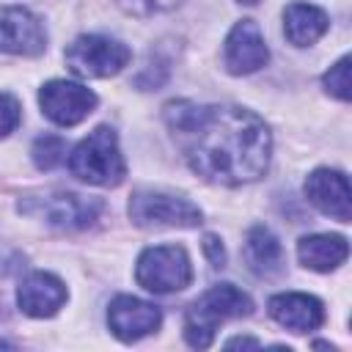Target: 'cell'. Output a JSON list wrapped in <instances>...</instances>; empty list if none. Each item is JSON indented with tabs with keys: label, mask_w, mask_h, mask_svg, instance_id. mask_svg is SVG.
Instances as JSON below:
<instances>
[{
	"label": "cell",
	"mask_w": 352,
	"mask_h": 352,
	"mask_svg": "<svg viewBox=\"0 0 352 352\" xmlns=\"http://www.w3.org/2000/svg\"><path fill=\"white\" fill-rule=\"evenodd\" d=\"M22 121V107L16 102V96L11 94H0V138H8Z\"/></svg>",
	"instance_id": "cell-20"
},
{
	"label": "cell",
	"mask_w": 352,
	"mask_h": 352,
	"mask_svg": "<svg viewBox=\"0 0 352 352\" xmlns=\"http://www.w3.org/2000/svg\"><path fill=\"white\" fill-rule=\"evenodd\" d=\"M322 85H324V91H327L330 96H336V99H341V102H349V96H352V91H349V55L338 58V60L324 72Z\"/></svg>",
	"instance_id": "cell-19"
},
{
	"label": "cell",
	"mask_w": 352,
	"mask_h": 352,
	"mask_svg": "<svg viewBox=\"0 0 352 352\" xmlns=\"http://www.w3.org/2000/svg\"><path fill=\"white\" fill-rule=\"evenodd\" d=\"M107 324H110V333L118 341L132 344V341H140V338L160 330L162 311L154 302H146L140 297L118 294L107 305Z\"/></svg>",
	"instance_id": "cell-9"
},
{
	"label": "cell",
	"mask_w": 352,
	"mask_h": 352,
	"mask_svg": "<svg viewBox=\"0 0 352 352\" xmlns=\"http://www.w3.org/2000/svg\"><path fill=\"white\" fill-rule=\"evenodd\" d=\"M253 311V300L234 283H217L206 289L190 308L184 311V341L192 349H209L214 333L223 322L248 316Z\"/></svg>",
	"instance_id": "cell-2"
},
{
	"label": "cell",
	"mask_w": 352,
	"mask_h": 352,
	"mask_svg": "<svg viewBox=\"0 0 352 352\" xmlns=\"http://www.w3.org/2000/svg\"><path fill=\"white\" fill-rule=\"evenodd\" d=\"M126 212L140 228H195L204 220L201 209L190 198L162 190H135Z\"/></svg>",
	"instance_id": "cell-6"
},
{
	"label": "cell",
	"mask_w": 352,
	"mask_h": 352,
	"mask_svg": "<svg viewBox=\"0 0 352 352\" xmlns=\"http://www.w3.org/2000/svg\"><path fill=\"white\" fill-rule=\"evenodd\" d=\"M135 280L151 294H173L192 283V261L182 245H154L138 256Z\"/></svg>",
	"instance_id": "cell-5"
},
{
	"label": "cell",
	"mask_w": 352,
	"mask_h": 352,
	"mask_svg": "<svg viewBox=\"0 0 352 352\" xmlns=\"http://www.w3.org/2000/svg\"><path fill=\"white\" fill-rule=\"evenodd\" d=\"M16 209L28 217H36V220L52 226V228L80 231L99 220L102 201L80 195V192H69V190H44V192L22 195Z\"/></svg>",
	"instance_id": "cell-4"
},
{
	"label": "cell",
	"mask_w": 352,
	"mask_h": 352,
	"mask_svg": "<svg viewBox=\"0 0 352 352\" xmlns=\"http://www.w3.org/2000/svg\"><path fill=\"white\" fill-rule=\"evenodd\" d=\"M44 50H47V30L33 11L22 6L0 8V52L33 58L41 55Z\"/></svg>",
	"instance_id": "cell-10"
},
{
	"label": "cell",
	"mask_w": 352,
	"mask_h": 352,
	"mask_svg": "<svg viewBox=\"0 0 352 352\" xmlns=\"http://www.w3.org/2000/svg\"><path fill=\"white\" fill-rule=\"evenodd\" d=\"M118 6H121L126 14L151 16V14H162V11H170V8H176V6H182V0H118Z\"/></svg>",
	"instance_id": "cell-21"
},
{
	"label": "cell",
	"mask_w": 352,
	"mask_h": 352,
	"mask_svg": "<svg viewBox=\"0 0 352 352\" xmlns=\"http://www.w3.org/2000/svg\"><path fill=\"white\" fill-rule=\"evenodd\" d=\"M236 3H245V6H256L258 0H236Z\"/></svg>",
	"instance_id": "cell-24"
},
{
	"label": "cell",
	"mask_w": 352,
	"mask_h": 352,
	"mask_svg": "<svg viewBox=\"0 0 352 352\" xmlns=\"http://www.w3.org/2000/svg\"><path fill=\"white\" fill-rule=\"evenodd\" d=\"M305 198L327 217L338 223H349L352 217V192H349V179L346 173L336 168H316L308 173L302 184Z\"/></svg>",
	"instance_id": "cell-12"
},
{
	"label": "cell",
	"mask_w": 352,
	"mask_h": 352,
	"mask_svg": "<svg viewBox=\"0 0 352 352\" xmlns=\"http://www.w3.org/2000/svg\"><path fill=\"white\" fill-rule=\"evenodd\" d=\"M63 58H66V66L77 77L88 80V77H113V74H118L129 63L132 52L118 38L99 36V33H82L66 47Z\"/></svg>",
	"instance_id": "cell-7"
},
{
	"label": "cell",
	"mask_w": 352,
	"mask_h": 352,
	"mask_svg": "<svg viewBox=\"0 0 352 352\" xmlns=\"http://www.w3.org/2000/svg\"><path fill=\"white\" fill-rule=\"evenodd\" d=\"M96 94L74 80H50L38 91L41 113L58 126H74L88 118L96 107Z\"/></svg>",
	"instance_id": "cell-8"
},
{
	"label": "cell",
	"mask_w": 352,
	"mask_h": 352,
	"mask_svg": "<svg viewBox=\"0 0 352 352\" xmlns=\"http://www.w3.org/2000/svg\"><path fill=\"white\" fill-rule=\"evenodd\" d=\"M245 261L261 278H272V275L283 272L286 256H283L280 239L267 226H253L245 236Z\"/></svg>",
	"instance_id": "cell-17"
},
{
	"label": "cell",
	"mask_w": 352,
	"mask_h": 352,
	"mask_svg": "<svg viewBox=\"0 0 352 352\" xmlns=\"http://www.w3.org/2000/svg\"><path fill=\"white\" fill-rule=\"evenodd\" d=\"M267 311L280 327H286L292 333H311V330H319L324 324L322 300L314 294H302V292L272 294L267 302Z\"/></svg>",
	"instance_id": "cell-14"
},
{
	"label": "cell",
	"mask_w": 352,
	"mask_h": 352,
	"mask_svg": "<svg viewBox=\"0 0 352 352\" xmlns=\"http://www.w3.org/2000/svg\"><path fill=\"white\" fill-rule=\"evenodd\" d=\"M165 124L190 170L212 184H250L270 168V126L248 107L179 99L165 104Z\"/></svg>",
	"instance_id": "cell-1"
},
{
	"label": "cell",
	"mask_w": 352,
	"mask_h": 352,
	"mask_svg": "<svg viewBox=\"0 0 352 352\" xmlns=\"http://www.w3.org/2000/svg\"><path fill=\"white\" fill-rule=\"evenodd\" d=\"M204 253H206V258H209L212 267H226V248H223L220 236L206 234L204 236Z\"/></svg>",
	"instance_id": "cell-22"
},
{
	"label": "cell",
	"mask_w": 352,
	"mask_h": 352,
	"mask_svg": "<svg viewBox=\"0 0 352 352\" xmlns=\"http://www.w3.org/2000/svg\"><path fill=\"white\" fill-rule=\"evenodd\" d=\"M226 346H228V349H231V346H258V341H256V338L236 336V338H228V341H226Z\"/></svg>",
	"instance_id": "cell-23"
},
{
	"label": "cell",
	"mask_w": 352,
	"mask_h": 352,
	"mask_svg": "<svg viewBox=\"0 0 352 352\" xmlns=\"http://www.w3.org/2000/svg\"><path fill=\"white\" fill-rule=\"evenodd\" d=\"M69 170L85 184L116 187L126 176V162L113 126H96L69 154Z\"/></svg>",
	"instance_id": "cell-3"
},
{
	"label": "cell",
	"mask_w": 352,
	"mask_h": 352,
	"mask_svg": "<svg viewBox=\"0 0 352 352\" xmlns=\"http://www.w3.org/2000/svg\"><path fill=\"white\" fill-rule=\"evenodd\" d=\"M270 60V47L253 19H239L223 44V63L231 74H253Z\"/></svg>",
	"instance_id": "cell-11"
},
{
	"label": "cell",
	"mask_w": 352,
	"mask_h": 352,
	"mask_svg": "<svg viewBox=\"0 0 352 352\" xmlns=\"http://www.w3.org/2000/svg\"><path fill=\"white\" fill-rule=\"evenodd\" d=\"M330 28V16L314 3H289L283 8V33L294 47H311Z\"/></svg>",
	"instance_id": "cell-16"
},
{
	"label": "cell",
	"mask_w": 352,
	"mask_h": 352,
	"mask_svg": "<svg viewBox=\"0 0 352 352\" xmlns=\"http://www.w3.org/2000/svg\"><path fill=\"white\" fill-rule=\"evenodd\" d=\"M349 256V242L341 234H308L297 242V258L314 272L338 270Z\"/></svg>",
	"instance_id": "cell-15"
},
{
	"label": "cell",
	"mask_w": 352,
	"mask_h": 352,
	"mask_svg": "<svg viewBox=\"0 0 352 352\" xmlns=\"http://www.w3.org/2000/svg\"><path fill=\"white\" fill-rule=\"evenodd\" d=\"M66 300H69L66 283L58 275L44 272V270L25 275L16 286V305L25 316H33V319L55 316L66 305Z\"/></svg>",
	"instance_id": "cell-13"
},
{
	"label": "cell",
	"mask_w": 352,
	"mask_h": 352,
	"mask_svg": "<svg viewBox=\"0 0 352 352\" xmlns=\"http://www.w3.org/2000/svg\"><path fill=\"white\" fill-rule=\"evenodd\" d=\"M30 157L38 170H52L66 160V140L60 135H41L33 140Z\"/></svg>",
	"instance_id": "cell-18"
}]
</instances>
